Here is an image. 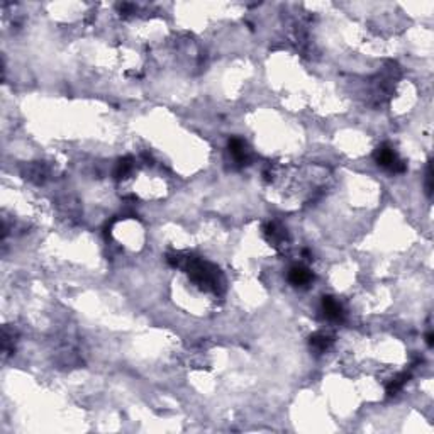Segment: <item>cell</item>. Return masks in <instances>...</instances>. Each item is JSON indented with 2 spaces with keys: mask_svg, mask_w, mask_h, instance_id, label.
I'll list each match as a JSON object with an SVG mask.
<instances>
[{
  "mask_svg": "<svg viewBox=\"0 0 434 434\" xmlns=\"http://www.w3.org/2000/svg\"><path fill=\"white\" fill-rule=\"evenodd\" d=\"M375 159L377 163L383 168H388L390 171L394 173H402L405 171V163L397 156V153L390 148L388 144H382L378 146V149L375 151Z\"/></svg>",
  "mask_w": 434,
  "mask_h": 434,
  "instance_id": "1",
  "label": "cell"
},
{
  "mask_svg": "<svg viewBox=\"0 0 434 434\" xmlns=\"http://www.w3.org/2000/svg\"><path fill=\"white\" fill-rule=\"evenodd\" d=\"M289 280L292 285H297V287L309 285V283L312 282V272L307 270L305 267H294L289 273Z\"/></svg>",
  "mask_w": 434,
  "mask_h": 434,
  "instance_id": "2",
  "label": "cell"
},
{
  "mask_svg": "<svg viewBox=\"0 0 434 434\" xmlns=\"http://www.w3.org/2000/svg\"><path fill=\"white\" fill-rule=\"evenodd\" d=\"M322 309L326 317L332 319V321H337V319L342 317V309L337 300H334L332 297H324L322 299Z\"/></svg>",
  "mask_w": 434,
  "mask_h": 434,
  "instance_id": "3",
  "label": "cell"
},
{
  "mask_svg": "<svg viewBox=\"0 0 434 434\" xmlns=\"http://www.w3.org/2000/svg\"><path fill=\"white\" fill-rule=\"evenodd\" d=\"M229 151L234 156V159H237L239 163L246 161V146L239 138H232L229 141Z\"/></svg>",
  "mask_w": 434,
  "mask_h": 434,
  "instance_id": "4",
  "label": "cell"
},
{
  "mask_svg": "<svg viewBox=\"0 0 434 434\" xmlns=\"http://www.w3.org/2000/svg\"><path fill=\"white\" fill-rule=\"evenodd\" d=\"M329 344H331V337H329L327 334H324V332H317V334L310 336V346H312L316 351H326L329 348Z\"/></svg>",
  "mask_w": 434,
  "mask_h": 434,
  "instance_id": "5",
  "label": "cell"
},
{
  "mask_svg": "<svg viewBox=\"0 0 434 434\" xmlns=\"http://www.w3.org/2000/svg\"><path fill=\"white\" fill-rule=\"evenodd\" d=\"M407 380H409V373H400L399 377H395L394 380L388 383L387 394H388V395H395L397 392L402 390V387H404L405 383H407Z\"/></svg>",
  "mask_w": 434,
  "mask_h": 434,
  "instance_id": "6",
  "label": "cell"
},
{
  "mask_svg": "<svg viewBox=\"0 0 434 434\" xmlns=\"http://www.w3.org/2000/svg\"><path fill=\"white\" fill-rule=\"evenodd\" d=\"M132 166H134V159L132 158H122L121 161L117 163V168H116V177L117 178H126L127 175L131 173Z\"/></svg>",
  "mask_w": 434,
  "mask_h": 434,
  "instance_id": "7",
  "label": "cell"
},
{
  "mask_svg": "<svg viewBox=\"0 0 434 434\" xmlns=\"http://www.w3.org/2000/svg\"><path fill=\"white\" fill-rule=\"evenodd\" d=\"M432 337H434V336H432V332H429V334L426 336V341H427V344H429V346H432Z\"/></svg>",
  "mask_w": 434,
  "mask_h": 434,
  "instance_id": "8",
  "label": "cell"
}]
</instances>
